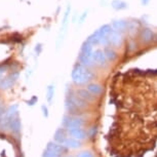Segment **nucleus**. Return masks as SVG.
<instances>
[{
    "label": "nucleus",
    "mask_w": 157,
    "mask_h": 157,
    "mask_svg": "<svg viewBox=\"0 0 157 157\" xmlns=\"http://www.w3.org/2000/svg\"><path fill=\"white\" fill-rule=\"evenodd\" d=\"M8 128H10V130L14 134H17V132L21 130V121L17 117H13L11 118V120L10 121V125H8Z\"/></svg>",
    "instance_id": "9b49d317"
},
{
    "label": "nucleus",
    "mask_w": 157,
    "mask_h": 157,
    "mask_svg": "<svg viewBox=\"0 0 157 157\" xmlns=\"http://www.w3.org/2000/svg\"><path fill=\"white\" fill-rule=\"evenodd\" d=\"M42 110H43L44 116H46V117H47V115H48V114H47V109H46L45 107H44V106H42Z\"/></svg>",
    "instance_id": "5701e85b"
},
{
    "label": "nucleus",
    "mask_w": 157,
    "mask_h": 157,
    "mask_svg": "<svg viewBox=\"0 0 157 157\" xmlns=\"http://www.w3.org/2000/svg\"><path fill=\"white\" fill-rule=\"evenodd\" d=\"M80 141L75 140L73 138H69L67 137L64 140V142L62 143V146H64L65 148H70V149H76V148L80 147Z\"/></svg>",
    "instance_id": "1a4fd4ad"
},
{
    "label": "nucleus",
    "mask_w": 157,
    "mask_h": 157,
    "mask_svg": "<svg viewBox=\"0 0 157 157\" xmlns=\"http://www.w3.org/2000/svg\"><path fill=\"white\" fill-rule=\"evenodd\" d=\"M113 121L107 136L113 157L157 153V71L130 72L110 90Z\"/></svg>",
    "instance_id": "f257e3e1"
},
{
    "label": "nucleus",
    "mask_w": 157,
    "mask_h": 157,
    "mask_svg": "<svg viewBox=\"0 0 157 157\" xmlns=\"http://www.w3.org/2000/svg\"><path fill=\"white\" fill-rule=\"evenodd\" d=\"M42 157H62V155L52 152V151H49V150L45 149V151H44L43 154H42Z\"/></svg>",
    "instance_id": "412c9836"
},
{
    "label": "nucleus",
    "mask_w": 157,
    "mask_h": 157,
    "mask_svg": "<svg viewBox=\"0 0 157 157\" xmlns=\"http://www.w3.org/2000/svg\"><path fill=\"white\" fill-rule=\"evenodd\" d=\"M54 94H55V87L54 86H48L47 88V101H48V103L52 102V98H54Z\"/></svg>",
    "instance_id": "aec40b11"
},
{
    "label": "nucleus",
    "mask_w": 157,
    "mask_h": 157,
    "mask_svg": "<svg viewBox=\"0 0 157 157\" xmlns=\"http://www.w3.org/2000/svg\"><path fill=\"white\" fill-rule=\"evenodd\" d=\"M112 7L116 10H125L127 7V3H125L122 0H113V1H112Z\"/></svg>",
    "instance_id": "2eb2a0df"
},
{
    "label": "nucleus",
    "mask_w": 157,
    "mask_h": 157,
    "mask_svg": "<svg viewBox=\"0 0 157 157\" xmlns=\"http://www.w3.org/2000/svg\"><path fill=\"white\" fill-rule=\"evenodd\" d=\"M87 91L91 94L98 96V94H100L102 93V87H101V85L97 83H91L87 85Z\"/></svg>",
    "instance_id": "4468645a"
},
{
    "label": "nucleus",
    "mask_w": 157,
    "mask_h": 157,
    "mask_svg": "<svg viewBox=\"0 0 157 157\" xmlns=\"http://www.w3.org/2000/svg\"><path fill=\"white\" fill-rule=\"evenodd\" d=\"M91 58H93L94 62H96L99 65H105L106 63V56L103 50L101 49H97L96 52H94L93 55H91Z\"/></svg>",
    "instance_id": "0eeeda50"
},
{
    "label": "nucleus",
    "mask_w": 157,
    "mask_h": 157,
    "mask_svg": "<svg viewBox=\"0 0 157 157\" xmlns=\"http://www.w3.org/2000/svg\"><path fill=\"white\" fill-rule=\"evenodd\" d=\"M104 54L106 56V59H109V60H111V61H114L115 58H116V52L111 48H106Z\"/></svg>",
    "instance_id": "6ab92c4d"
},
{
    "label": "nucleus",
    "mask_w": 157,
    "mask_h": 157,
    "mask_svg": "<svg viewBox=\"0 0 157 157\" xmlns=\"http://www.w3.org/2000/svg\"><path fill=\"white\" fill-rule=\"evenodd\" d=\"M129 23L124 22V21H115L113 22V27L116 31H125L126 28H128Z\"/></svg>",
    "instance_id": "ddd939ff"
},
{
    "label": "nucleus",
    "mask_w": 157,
    "mask_h": 157,
    "mask_svg": "<svg viewBox=\"0 0 157 157\" xmlns=\"http://www.w3.org/2000/svg\"><path fill=\"white\" fill-rule=\"evenodd\" d=\"M17 77H19V73L14 72V73H11L10 75H8L7 77H5V78H2L1 80H0V88H1V90L10 88L11 85L16 82Z\"/></svg>",
    "instance_id": "20e7f679"
},
{
    "label": "nucleus",
    "mask_w": 157,
    "mask_h": 157,
    "mask_svg": "<svg viewBox=\"0 0 157 157\" xmlns=\"http://www.w3.org/2000/svg\"><path fill=\"white\" fill-rule=\"evenodd\" d=\"M67 134L71 136V138L75 139V140H78V141H81L85 139L86 137V134L83 129L81 128H72V129H67Z\"/></svg>",
    "instance_id": "39448f33"
},
{
    "label": "nucleus",
    "mask_w": 157,
    "mask_h": 157,
    "mask_svg": "<svg viewBox=\"0 0 157 157\" xmlns=\"http://www.w3.org/2000/svg\"><path fill=\"white\" fill-rule=\"evenodd\" d=\"M79 61L82 66H85V67H90V66H93V58L91 56H86V55H83V54H80L79 56Z\"/></svg>",
    "instance_id": "f8f14e48"
},
{
    "label": "nucleus",
    "mask_w": 157,
    "mask_h": 157,
    "mask_svg": "<svg viewBox=\"0 0 157 157\" xmlns=\"http://www.w3.org/2000/svg\"><path fill=\"white\" fill-rule=\"evenodd\" d=\"M78 157H93V155H91L90 152H83V153H81Z\"/></svg>",
    "instance_id": "4be33fe9"
},
{
    "label": "nucleus",
    "mask_w": 157,
    "mask_h": 157,
    "mask_svg": "<svg viewBox=\"0 0 157 157\" xmlns=\"http://www.w3.org/2000/svg\"><path fill=\"white\" fill-rule=\"evenodd\" d=\"M77 97L80 98L81 100H85V101H90L93 100V96L91 94H90L86 90H79L77 91Z\"/></svg>",
    "instance_id": "dca6fc26"
},
{
    "label": "nucleus",
    "mask_w": 157,
    "mask_h": 157,
    "mask_svg": "<svg viewBox=\"0 0 157 157\" xmlns=\"http://www.w3.org/2000/svg\"><path fill=\"white\" fill-rule=\"evenodd\" d=\"M3 70H4L3 68H2V69H0V80L2 79V75H3V72H4Z\"/></svg>",
    "instance_id": "b1692460"
},
{
    "label": "nucleus",
    "mask_w": 157,
    "mask_h": 157,
    "mask_svg": "<svg viewBox=\"0 0 157 157\" xmlns=\"http://www.w3.org/2000/svg\"><path fill=\"white\" fill-rule=\"evenodd\" d=\"M81 54L86 55V56H91V55H93V46H91V44H90L88 42H85L83 45H82Z\"/></svg>",
    "instance_id": "a211bd4d"
},
{
    "label": "nucleus",
    "mask_w": 157,
    "mask_h": 157,
    "mask_svg": "<svg viewBox=\"0 0 157 157\" xmlns=\"http://www.w3.org/2000/svg\"><path fill=\"white\" fill-rule=\"evenodd\" d=\"M46 150L52 151V152L60 154V155H62V154H64L66 152V148L64 146H62V145L58 144V143H52V142H49V143L47 144Z\"/></svg>",
    "instance_id": "6e6552de"
},
{
    "label": "nucleus",
    "mask_w": 157,
    "mask_h": 157,
    "mask_svg": "<svg viewBox=\"0 0 157 157\" xmlns=\"http://www.w3.org/2000/svg\"><path fill=\"white\" fill-rule=\"evenodd\" d=\"M93 78V74L82 65H76L72 71L73 82L77 85L85 84Z\"/></svg>",
    "instance_id": "f03ea898"
},
{
    "label": "nucleus",
    "mask_w": 157,
    "mask_h": 157,
    "mask_svg": "<svg viewBox=\"0 0 157 157\" xmlns=\"http://www.w3.org/2000/svg\"><path fill=\"white\" fill-rule=\"evenodd\" d=\"M54 138H55L56 143L62 145V143L64 142V140L67 138V130L65 128H59L57 132H55Z\"/></svg>",
    "instance_id": "9d476101"
},
{
    "label": "nucleus",
    "mask_w": 157,
    "mask_h": 157,
    "mask_svg": "<svg viewBox=\"0 0 157 157\" xmlns=\"http://www.w3.org/2000/svg\"><path fill=\"white\" fill-rule=\"evenodd\" d=\"M152 38H153L152 31L149 30V29H144L143 32H142V39H143L145 42H149V41L152 40Z\"/></svg>",
    "instance_id": "f3484780"
},
{
    "label": "nucleus",
    "mask_w": 157,
    "mask_h": 157,
    "mask_svg": "<svg viewBox=\"0 0 157 157\" xmlns=\"http://www.w3.org/2000/svg\"><path fill=\"white\" fill-rule=\"evenodd\" d=\"M108 42L113 46H118L120 45L121 42H122V37L121 35L119 34V32H116V31H113L110 34H109V37H108Z\"/></svg>",
    "instance_id": "423d86ee"
},
{
    "label": "nucleus",
    "mask_w": 157,
    "mask_h": 157,
    "mask_svg": "<svg viewBox=\"0 0 157 157\" xmlns=\"http://www.w3.org/2000/svg\"><path fill=\"white\" fill-rule=\"evenodd\" d=\"M63 125L66 127L67 129L72 128H81L83 125V120L80 118H74V117H64Z\"/></svg>",
    "instance_id": "7ed1b4c3"
}]
</instances>
